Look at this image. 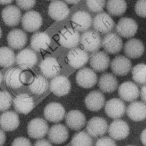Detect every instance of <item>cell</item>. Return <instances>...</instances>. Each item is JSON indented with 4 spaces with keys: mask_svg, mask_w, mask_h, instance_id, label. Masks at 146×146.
Masks as SVG:
<instances>
[{
    "mask_svg": "<svg viewBox=\"0 0 146 146\" xmlns=\"http://www.w3.org/2000/svg\"><path fill=\"white\" fill-rule=\"evenodd\" d=\"M29 75L19 67L8 69L4 75V80L6 86L11 88H18L29 81Z\"/></svg>",
    "mask_w": 146,
    "mask_h": 146,
    "instance_id": "obj_1",
    "label": "cell"
},
{
    "mask_svg": "<svg viewBox=\"0 0 146 146\" xmlns=\"http://www.w3.org/2000/svg\"><path fill=\"white\" fill-rule=\"evenodd\" d=\"M80 42L84 50L90 52L98 51L102 46V39L95 30H88L82 33Z\"/></svg>",
    "mask_w": 146,
    "mask_h": 146,
    "instance_id": "obj_2",
    "label": "cell"
},
{
    "mask_svg": "<svg viewBox=\"0 0 146 146\" xmlns=\"http://www.w3.org/2000/svg\"><path fill=\"white\" fill-rule=\"evenodd\" d=\"M115 22L111 17L106 12L98 13L92 19V26L98 33L108 34L112 31Z\"/></svg>",
    "mask_w": 146,
    "mask_h": 146,
    "instance_id": "obj_3",
    "label": "cell"
},
{
    "mask_svg": "<svg viewBox=\"0 0 146 146\" xmlns=\"http://www.w3.org/2000/svg\"><path fill=\"white\" fill-rule=\"evenodd\" d=\"M48 131V124L42 118L33 119L27 125V133L30 137L33 139H42L46 136Z\"/></svg>",
    "mask_w": 146,
    "mask_h": 146,
    "instance_id": "obj_4",
    "label": "cell"
},
{
    "mask_svg": "<svg viewBox=\"0 0 146 146\" xmlns=\"http://www.w3.org/2000/svg\"><path fill=\"white\" fill-rule=\"evenodd\" d=\"M137 28V24L135 20L131 18L123 17L117 22L116 31L119 36L129 38L136 34Z\"/></svg>",
    "mask_w": 146,
    "mask_h": 146,
    "instance_id": "obj_5",
    "label": "cell"
},
{
    "mask_svg": "<svg viewBox=\"0 0 146 146\" xmlns=\"http://www.w3.org/2000/svg\"><path fill=\"white\" fill-rule=\"evenodd\" d=\"M71 21L74 29L80 32L88 30L92 24L91 15L84 10H79L75 12L72 15Z\"/></svg>",
    "mask_w": 146,
    "mask_h": 146,
    "instance_id": "obj_6",
    "label": "cell"
},
{
    "mask_svg": "<svg viewBox=\"0 0 146 146\" xmlns=\"http://www.w3.org/2000/svg\"><path fill=\"white\" fill-rule=\"evenodd\" d=\"M98 81V76L95 71L90 68L80 69L76 75V82L81 87L90 88L94 87Z\"/></svg>",
    "mask_w": 146,
    "mask_h": 146,
    "instance_id": "obj_7",
    "label": "cell"
},
{
    "mask_svg": "<svg viewBox=\"0 0 146 146\" xmlns=\"http://www.w3.org/2000/svg\"><path fill=\"white\" fill-rule=\"evenodd\" d=\"M80 38L79 31L74 29L68 27L60 31L59 42L63 47L71 49L76 47L79 44Z\"/></svg>",
    "mask_w": 146,
    "mask_h": 146,
    "instance_id": "obj_8",
    "label": "cell"
},
{
    "mask_svg": "<svg viewBox=\"0 0 146 146\" xmlns=\"http://www.w3.org/2000/svg\"><path fill=\"white\" fill-rule=\"evenodd\" d=\"M71 84L69 79L64 75H56L50 82L51 91L57 96L67 95L71 90Z\"/></svg>",
    "mask_w": 146,
    "mask_h": 146,
    "instance_id": "obj_9",
    "label": "cell"
},
{
    "mask_svg": "<svg viewBox=\"0 0 146 146\" xmlns=\"http://www.w3.org/2000/svg\"><path fill=\"white\" fill-rule=\"evenodd\" d=\"M42 25V16L39 13L36 11H29L22 18V26L26 31H36L39 29Z\"/></svg>",
    "mask_w": 146,
    "mask_h": 146,
    "instance_id": "obj_10",
    "label": "cell"
},
{
    "mask_svg": "<svg viewBox=\"0 0 146 146\" xmlns=\"http://www.w3.org/2000/svg\"><path fill=\"white\" fill-rule=\"evenodd\" d=\"M102 46L106 52L116 54L121 50L123 41L118 34L115 33H109L102 40Z\"/></svg>",
    "mask_w": 146,
    "mask_h": 146,
    "instance_id": "obj_11",
    "label": "cell"
},
{
    "mask_svg": "<svg viewBox=\"0 0 146 146\" xmlns=\"http://www.w3.org/2000/svg\"><path fill=\"white\" fill-rule=\"evenodd\" d=\"M108 133L112 139L120 140L128 136L129 128L125 121L121 119H115L108 127Z\"/></svg>",
    "mask_w": 146,
    "mask_h": 146,
    "instance_id": "obj_12",
    "label": "cell"
},
{
    "mask_svg": "<svg viewBox=\"0 0 146 146\" xmlns=\"http://www.w3.org/2000/svg\"><path fill=\"white\" fill-rule=\"evenodd\" d=\"M108 127L107 121L104 118L98 116L92 117L86 125L88 133L94 137L104 135L107 132Z\"/></svg>",
    "mask_w": 146,
    "mask_h": 146,
    "instance_id": "obj_13",
    "label": "cell"
},
{
    "mask_svg": "<svg viewBox=\"0 0 146 146\" xmlns=\"http://www.w3.org/2000/svg\"><path fill=\"white\" fill-rule=\"evenodd\" d=\"M49 16L56 21L65 19L70 14V9L67 4L60 0L52 1L48 8Z\"/></svg>",
    "mask_w": 146,
    "mask_h": 146,
    "instance_id": "obj_14",
    "label": "cell"
},
{
    "mask_svg": "<svg viewBox=\"0 0 146 146\" xmlns=\"http://www.w3.org/2000/svg\"><path fill=\"white\" fill-rule=\"evenodd\" d=\"M89 56L86 51L80 48H71L67 54V60L71 67L79 69L83 67L88 61Z\"/></svg>",
    "mask_w": 146,
    "mask_h": 146,
    "instance_id": "obj_15",
    "label": "cell"
},
{
    "mask_svg": "<svg viewBox=\"0 0 146 146\" xmlns=\"http://www.w3.org/2000/svg\"><path fill=\"white\" fill-rule=\"evenodd\" d=\"M126 110L124 102L119 98H112L108 100L104 107L107 115L113 119L121 117L125 113Z\"/></svg>",
    "mask_w": 146,
    "mask_h": 146,
    "instance_id": "obj_16",
    "label": "cell"
},
{
    "mask_svg": "<svg viewBox=\"0 0 146 146\" xmlns=\"http://www.w3.org/2000/svg\"><path fill=\"white\" fill-rule=\"evenodd\" d=\"M15 60L19 67L24 70L34 66L37 63L38 57L33 50L26 48L18 53Z\"/></svg>",
    "mask_w": 146,
    "mask_h": 146,
    "instance_id": "obj_17",
    "label": "cell"
},
{
    "mask_svg": "<svg viewBox=\"0 0 146 146\" xmlns=\"http://www.w3.org/2000/svg\"><path fill=\"white\" fill-rule=\"evenodd\" d=\"M118 94L121 100L131 102L135 100L139 97L140 91L138 86L135 83L127 81L119 86Z\"/></svg>",
    "mask_w": 146,
    "mask_h": 146,
    "instance_id": "obj_18",
    "label": "cell"
},
{
    "mask_svg": "<svg viewBox=\"0 0 146 146\" xmlns=\"http://www.w3.org/2000/svg\"><path fill=\"white\" fill-rule=\"evenodd\" d=\"M65 109L60 103L51 102L44 109V116L49 121L57 123L62 121L65 116Z\"/></svg>",
    "mask_w": 146,
    "mask_h": 146,
    "instance_id": "obj_19",
    "label": "cell"
},
{
    "mask_svg": "<svg viewBox=\"0 0 146 146\" xmlns=\"http://www.w3.org/2000/svg\"><path fill=\"white\" fill-rule=\"evenodd\" d=\"M110 63V57L104 51L94 52L90 57V65L94 71L97 72H103L106 70L109 67Z\"/></svg>",
    "mask_w": 146,
    "mask_h": 146,
    "instance_id": "obj_20",
    "label": "cell"
},
{
    "mask_svg": "<svg viewBox=\"0 0 146 146\" xmlns=\"http://www.w3.org/2000/svg\"><path fill=\"white\" fill-rule=\"evenodd\" d=\"M13 106L17 112L26 115L33 109L34 103L33 98L29 94H20L14 98Z\"/></svg>",
    "mask_w": 146,
    "mask_h": 146,
    "instance_id": "obj_21",
    "label": "cell"
},
{
    "mask_svg": "<svg viewBox=\"0 0 146 146\" xmlns=\"http://www.w3.org/2000/svg\"><path fill=\"white\" fill-rule=\"evenodd\" d=\"M47 133L50 141L56 144L64 143L69 136L67 128L62 124H56L52 125Z\"/></svg>",
    "mask_w": 146,
    "mask_h": 146,
    "instance_id": "obj_22",
    "label": "cell"
},
{
    "mask_svg": "<svg viewBox=\"0 0 146 146\" xmlns=\"http://www.w3.org/2000/svg\"><path fill=\"white\" fill-rule=\"evenodd\" d=\"M132 68V63L129 59L119 55L115 57L111 63V69L112 72L117 76L127 75Z\"/></svg>",
    "mask_w": 146,
    "mask_h": 146,
    "instance_id": "obj_23",
    "label": "cell"
},
{
    "mask_svg": "<svg viewBox=\"0 0 146 146\" xmlns=\"http://www.w3.org/2000/svg\"><path fill=\"white\" fill-rule=\"evenodd\" d=\"M67 126L71 129L78 131L82 129L86 124V119L84 115L79 110H71L65 116Z\"/></svg>",
    "mask_w": 146,
    "mask_h": 146,
    "instance_id": "obj_24",
    "label": "cell"
},
{
    "mask_svg": "<svg viewBox=\"0 0 146 146\" xmlns=\"http://www.w3.org/2000/svg\"><path fill=\"white\" fill-rule=\"evenodd\" d=\"M7 41L9 47L15 50L21 49L27 43V35L21 29H14L8 33Z\"/></svg>",
    "mask_w": 146,
    "mask_h": 146,
    "instance_id": "obj_25",
    "label": "cell"
},
{
    "mask_svg": "<svg viewBox=\"0 0 146 146\" xmlns=\"http://www.w3.org/2000/svg\"><path fill=\"white\" fill-rule=\"evenodd\" d=\"M39 67L43 76L47 78H53L60 71V66L57 60L53 57L44 58L39 64Z\"/></svg>",
    "mask_w": 146,
    "mask_h": 146,
    "instance_id": "obj_26",
    "label": "cell"
},
{
    "mask_svg": "<svg viewBox=\"0 0 146 146\" xmlns=\"http://www.w3.org/2000/svg\"><path fill=\"white\" fill-rule=\"evenodd\" d=\"M21 18V11L16 6L9 5L2 11V18L5 25L14 27L18 25Z\"/></svg>",
    "mask_w": 146,
    "mask_h": 146,
    "instance_id": "obj_27",
    "label": "cell"
},
{
    "mask_svg": "<svg viewBox=\"0 0 146 146\" xmlns=\"http://www.w3.org/2000/svg\"><path fill=\"white\" fill-rule=\"evenodd\" d=\"M86 107L91 111H98L104 105L105 97L102 92L98 90L90 91L84 100Z\"/></svg>",
    "mask_w": 146,
    "mask_h": 146,
    "instance_id": "obj_28",
    "label": "cell"
},
{
    "mask_svg": "<svg viewBox=\"0 0 146 146\" xmlns=\"http://www.w3.org/2000/svg\"><path fill=\"white\" fill-rule=\"evenodd\" d=\"M19 125V119L14 111H5L0 115V127L4 131H12Z\"/></svg>",
    "mask_w": 146,
    "mask_h": 146,
    "instance_id": "obj_29",
    "label": "cell"
},
{
    "mask_svg": "<svg viewBox=\"0 0 146 146\" xmlns=\"http://www.w3.org/2000/svg\"><path fill=\"white\" fill-rule=\"evenodd\" d=\"M124 52L128 58L132 59L138 58L144 52V44L138 39H130L124 44Z\"/></svg>",
    "mask_w": 146,
    "mask_h": 146,
    "instance_id": "obj_30",
    "label": "cell"
},
{
    "mask_svg": "<svg viewBox=\"0 0 146 146\" xmlns=\"http://www.w3.org/2000/svg\"><path fill=\"white\" fill-rule=\"evenodd\" d=\"M126 111L128 117L133 121H139L146 118V104L144 102H132L128 105Z\"/></svg>",
    "mask_w": 146,
    "mask_h": 146,
    "instance_id": "obj_31",
    "label": "cell"
},
{
    "mask_svg": "<svg viewBox=\"0 0 146 146\" xmlns=\"http://www.w3.org/2000/svg\"><path fill=\"white\" fill-rule=\"evenodd\" d=\"M51 43L49 35L44 32L34 33L30 39V46L34 51H40L47 49Z\"/></svg>",
    "mask_w": 146,
    "mask_h": 146,
    "instance_id": "obj_32",
    "label": "cell"
},
{
    "mask_svg": "<svg viewBox=\"0 0 146 146\" xmlns=\"http://www.w3.org/2000/svg\"><path fill=\"white\" fill-rule=\"evenodd\" d=\"M118 82L116 76L111 73H104L99 78L98 86L103 92L112 93L116 90Z\"/></svg>",
    "mask_w": 146,
    "mask_h": 146,
    "instance_id": "obj_33",
    "label": "cell"
},
{
    "mask_svg": "<svg viewBox=\"0 0 146 146\" xmlns=\"http://www.w3.org/2000/svg\"><path fill=\"white\" fill-rule=\"evenodd\" d=\"M48 83L46 77L41 75H36L29 86L30 92L37 95L44 94L47 90Z\"/></svg>",
    "mask_w": 146,
    "mask_h": 146,
    "instance_id": "obj_34",
    "label": "cell"
},
{
    "mask_svg": "<svg viewBox=\"0 0 146 146\" xmlns=\"http://www.w3.org/2000/svg\"><path fill=\"white\" fill-rule=\"evenodd\" d=\"M106 9L112 16H121L126 11L127 3L125 0H107Z\"/></svg>",
    "mask_w": 146,
    "mask_h": 146,
    "instance_id": "obj_35",
    "label": "cell"
},
{
    "mask_svg": "<svg viewBox=\"0 0 146 146\" xmlns=\"http://www.w3.org/2000/svg\"><path fill=\"white\" fill-rule=\"evenodd\" d=\"M15 60L14 51L8 47H0V66L9 67L13 65Z\"/></svg>",
    "mask_w": 146,
    "mask_h": 146,
    "instance_id": "obj_36",
    "label": "cell"
},
{
    "mask_svg": "<svg viewBox=\"0 0 146 146\" xmlns=\"http://www.w3.org/2000/svg\"><path fill=\"white\" fill-rule=\"evenodd\" d=\"M71 144L72 146H92L93 141L91 136L88 133L81 131L74 136Z\"/></svg>",
    "mask_w": 146,
    "mask_h": 146,
    "instance_id": "obj_37",
    "label": "cell"
},
{
    "mask_svg": "<svg viewBox=\"0 0 146 146\" xmlns=\"http://www.w3.org/2000/svg\"><path fill=\"white\" fill-rule=\"evenodd\" d=\"M133 80L139 84H146V64L140 63L135 66L132 70Z\"/></svg>",
    "mask_w": 146,
    "mask_h": 146,
    "instance_id": "obj_38",
    "label": "cell"
},
{
    "mask_svg": "<svg viewBox=\"0 0 146 146\" xmlns=\"http://www.w3.org/2000/svg\"><path fill=\"white\" fill-rule=\"evenodd\" d=\"M88 9L92 13H100L106 5V0H86Z\"/></svg>",
    "mask_w": 146,
    "mask_h": 146,
    "instance_id": "obj_39",
    "label": "cell"
},
{
    "mask_svg": "<svg viewBox=\"0 0 146 146\" xmlns=\"http://www.w3.org/2000/svg\"><path fill=\"white\" fill-rule=\"evenodd\" d=\"M12 103L11 94L6 91H0V111H5L8 110Z\"/></svg>",
    "mask_w": 146,
    "mask_h": 146,
    "instance_id": "obj_40",
    "label": "cell"
},
{
    "mask_svg": "<svg viewBox=\"0 0 146 146\" xmlns=\"http://www.w3.org/2000/svg\"><path fill=\"white\" fill-rule=\"evenodd\" d=\"M135 11L138 16L146 18V0H137L135 6Z\"/></svg>",
    "mask_w": 146,
    "mask_h": 146,
    "instance_id": "obj_41",
    "label": "cell"
},
{
    "mask_svg": "<svg viewBox=\"0 0 146 146\" xmlns=\"http://www.w3.org/2000/svg\"><path fill=\"white\" fill-rule=\"evenodd\" d=\"M17 6L21 9L27 10L32 9L36 2V0H15Z\"/></svg>",
    "mask_w": 146,
    "mask_h": 146,
    "instance_id": "obj_42",
    "label": "cell"
},
{
    "mask_svg": "<svg viewBox=\"0 0 146 146\" xmlns=\"http://www.w3.org/2000/svg\"><path fill=\"white\" fill-rule=\"evenodd\" d=\"M95 146H116L113 139L108 136L99 138L96 142Z\"/></svg>",
    "mask_w": 146,
    "mask_h": 146,
    "instance_id": "obj_43",
    "label": "cell"
},
{
    "mask_svg": "<svg viewBox=\"0 0 146 146\" xmlns=\"http://www.w3.org/2000/svg\"><path fill=\"white\" fill-rule=\"evenodd\" d=\"M11 146H32L30 141L24 137H18L12 142Z\"/></svg>",
    "mask_w": 146,
    "mask_h": 146,
    "instance_id": "obj_44",
    "label": "cell"
},
{
    "mask_svg": "<svg viewBox=\"0 0 146 146\" xmlns=\"http://www.w3.org/2000/svg\"><path fill=\"white\" fill-rule=\"evenodd\" d=\"M34 146H52V145L48 140L40 139L36 140V141L34 143Z\"/></svg>",
    "mask_w": 146,
    "mask_h": 146,
    "instance_id": "obj_45",
    "label": "cell"
},
{
    "mask_svg": "<svg viewBox=\"0 0 146 146\" xmlns=\"http://www.w3.org/2000/svg\"><path fill=\"white\" fill-rule=\"evenodd\" d=\"M140 94L141 99L144 103H146V84H144V86L141 87Z\"/></svg>",
    "mask_w": 146,
    "mask_h": 146,
    "instance_id": "obj_46",
    "label": "cell"
},
{
    "mask_svg": "<svg viewBox=\"0 0 146 146\" xmlns=\"http://www.w3.org/2000/svg\"><path fill=\"white\" fill-rule=\"evenodd\" d=\"M6 141V134L4 131L0 129V146H2Z\"/></svg>",
    "mask_w": 146,
    "mask_h": 146,
    "instance_id": "obj_47",
    "label": "cell"
},
{
    "mask_svg": "<svg viewBox=\"0 0 146 146\" xmlns=\"http://www.w3.org/2000/svg\"><path fill=\"white\" fill-rule=\"evenodd\" d=\"M140 139L143 144L146 146V128L142 131L140 135Z\"/></svg>",
    "mask_w": 146,
    "mask_h": 146,
    "instance_id": "obj_48",
    "label": "cell"
},
{
    "mask_svg": "<svg viewBox=\"0 0 146 146\" xmlns=\"http://www.w3.org/2000/svg\"><path fill=\"white\" fill-rule=\"evenodd\" d=\"M14 0H0V4L1 5H9L13 2Z\"/></svg>",
    "mask_w": 146,
    "mask_h": 146,
    "instance_id": "obj_49",
    "label": "cell"
},
{
    "mask_svg": "<svg viewBox=\"0 0 146 146\" xmlns=\"http://www.w3.org/2000/svg\"><path fill=\"white\" fill-rule=\"evenodd\" d=\"M66 3H68V4H71V5H73V4H75L78 3L80 0H64Z\"/></svg>",
    "mask_w": 146,
    "mask_h": 146,
    "instance_id": "obj_50",
    "label": "cell"
},
{
    "mask_svg": "<svg viewBox=\"0 0 146 146\" xmlns=\"http://www.w3.org/2000/svg\"><path fill=\"white\" fill-rule=\"evenodd\" d=\"M2 79H3V76H2V75L1 72H0V84L1 83V82L2 81Z\"/></svg>",
    "mask_w": 146,
    "mask_h": 146,
    "instance_id": "obj_51",
    "label": "cell"
},
{
    "mask_svg": "<svg viewBox=\"0 0 146 146\" xmlns=\"http://www.w3.org/2000/svg\"><path fill=\"white\" fill-rule=\"evenodd\" d=\"M1 36H2V30H1V29L0 27V38H1Z\"/></svg>",
    "mask_w": 146,
    "mask_h": 146,
    "instance_id": "obj_52",
    "label": "cell"
},
{
    "mask_svg": "<svg viewBox=\"0 0 146 146\" xmlns=\"http://www.w3.org/2000/svg\"><path fill=\"white\" fill-rule=\"evenodd\" d=\"M48 1H55V0H48Z\"/></svg>",
    "mask_w": 146,
    "mask_h": 146,
    "instance_id": "obj_53",
    "label": "cell"
},
{
    "mask_svg": "<svg viewBox=\"0 0 146 146\" xmlns=\"http://www.w3.org/2000/svg\"><path fill=\"white\" fill-rule=\"evenodd\" d=\"M127 146H133V145H127Z\"/></svg>",
    "mask_w": 146,
    "mask_h": 146,
    "instance_id": "obj_54",
    "label": "cell"
}]
</instances>
